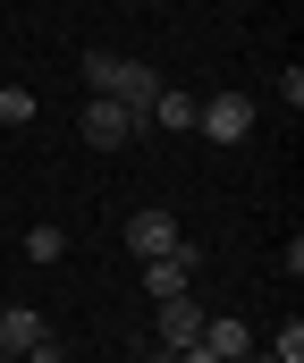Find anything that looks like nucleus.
<instances>
[{
	"mask_svg": "<svg viewBox=\"0 0 304 363\" xmlns=\"http://www.w3.org/2000/svg\"><path fill=\"white\" fill-rule=\"evenodd\" d=\"M85 85L110 93V101L135 110V118H152V101H161V77H152L144 60H118V51H85Z\"/></svg>",
	"mask_w": 304,
	"mask_h": 363,
	"instance_id": "obj_1",
	"label": "nucleus"
},
{
	"mask_svg": "<svg viewBox=\"0 0 304 363\" xmlns=\"http://www.w3.org/2000/svg\"><path fill=\"white\" fill-rule=\"evenodd\" d=\"M195 127L211 144H245L254 135V93H211V101H195Z\"/></svg>",
	"mask_w": 304,
	"mask_h": 363,
	"instance_id": "obj_2",
	"label": "nucleus"
},
{
	"mask_svg": "<svg viewBox=\"0 0 304 363\" xmlns=\"http://www.w3.org/2000/svg\"><path fill=\"white\" fill-rule=\"evenodd\" d=\"M203 321H211V313L195 304V287H186V296H161V304H152V330H161V347H169V355H178V347H195V338H203Z\"/></svg>",
	"mask_w": 304,
	"mask_h": 363,
	"instance_id": "obj_3",
	"label": "nucleus"
},
{
	"mask_svg": "<svg viewBox=\"0 0 304 363\" xmlns=\"http://www.w3.org/2000/svg\"><path fill=\"white\" fill-rule=\"evenodd\" d=\"M135 127H144L135 110H118L110 93H85V144H94V152H118V144H127Z\"/></svg>",
	"mask_w": 304,
	"mask_h": 363,
	"instance_id": "obj_4",
	"label": "nucleus"
},
{
	"mask_svg": "<svg viewBox=\"0 0 304 363\" xmlns=\"http://www.w3.org/2000/svg\"><path fill=\"white\" fill-rule=\"evenodd\" d=\"M186 287H195V245L178 237L169 254H152V262H144V296L161 304V296H186Z\"/></svg>",
	"mask_w": 304,
	"mask_h": 363,
	"instance_id": "obj_5",
	"label": "nucleus"
},
{
	"mask_svg": "<svg viewBox=\"0 0 304 363\" xmlns=\"http://www.w3.org/2000/svg\"><path fill=\"white\" fill-rule=\"evenodd\" d=\"M178 237H186V228H178V211H161V203H144V211L127 220V245H135L144 262H152V254H169Z\"/></svg>",
	"mask_w": 304,
	"mask_h": 363,
	"instance_id": "obj_6",
	"label": "nucleus"
},
{
	"mask_svg": "<svg viewBox=\"0 0 304 363\" xmlns=\"http://www.w3.org/2000/svg\"><path fill=\"white\" fill-rule=\"evenodd\" d=\"M34 338H51V321H43L34 304H9V313H0V355L17 363L26 347H34Z\"/></svg>",
	"mask_w": 304,
	"mask_h": 363,
	"instance_id": "obj_7",
	"label": "nucleus"
},
{
	"mask_svg": "<svg viewBox=\"0 0 304 363\" xmlns=\"http://www.w3.org/2000/svg\"><path fill=\"white\" fill-rule=\"evenodd\" d=\"M144 127H169V135H186V127H195V93L161 85V101H152V118H144Z\"/></svg>",
	"mask_w": 304,
	"mask_h": 363,
	"instance_id": "obj_8",
	"label": "nucleus"
},
{
	"mask_svg": "<svg viewBox=\"0 0 304 363\" xmlns=\"http://www.w3.org/2000/svg\"><path fill=\"white\" fill-rule=\"evenodd\" d=\"M60 254H68V228H60V220L26 228V262H60Z\"/></svg>",
	"mask_w": 304,
	"mask_h": 363,
	"instance_id": "obj_9",
	"label": "nucleus"
},
{
	"mask_svg": "<svg viewBox=\"0 0 304 363\" xmlns=\"http://www.w3.org/2000/svg\"><path fill=\"white\" fill-rule=\"evenodd\" d=\"M34 118V93L26 85H0V127H26Z\"/></svg>",
	"mask_w": 304,
	"mask_h": 363,
	"instance_id": "obj_10",
	"label": "nucleus"
},
{
	"mask_svg": "<svg viewBox=\"0 0 304 363\" xmlns=\"http://www.w3.org/2000/svg\"><path fill=\"white\" fill-rule=\"evenodd\" d=\"M271 355H279V363H304V321H279V338H271Z\"/></svg>",
	"mask_w": 304,
	"mask_h": 363,
	"instance_id": "obj_11",
	"label": "nucleus"
},
{
	"mask_svg": "<svg viewBox=\"0 0 304 363\" xmlns=\"http://www.w3.org/2000/svg\"><path fill=\"white\" fill-rule=\"evenodd\" d=\"M17 363H68V347H60V338H34V347H26Z\"/></svg>",
	"mask_w": 304,
	"mask_h": 363,
	"instance_id": "obj_12",
	"label": "nucleus"
},
{
	"mask_svg": "<svg viewBox=\"0 0 304 363\" xmlns=\"http://www.w3.org/2000/svg\"><path fill=\"white\" fill-rule=\"evenodd\" d=\"M245 363H279V355H271V347H262V355H245Z\"/></svg>",
	"mask_w": 304,
	"mask_h": 363,
	"instance_id": "obj_13",
	"label": "nucleus"
},
{
	"mask_svg": "<svg viewBox=\"0 0 304 363\" xmlns=\"http://www.w3.org/2000/svg\"><path fill=\"white\" fill-rule=\"evenodd\" d=\"M0 363H9V355H0Z\"/></svg>",
	"mask_w": 304,
	"mask_h": 363,
	"instance_id": "obj_14",
	"label": "nucleus"
}]
</instances>
